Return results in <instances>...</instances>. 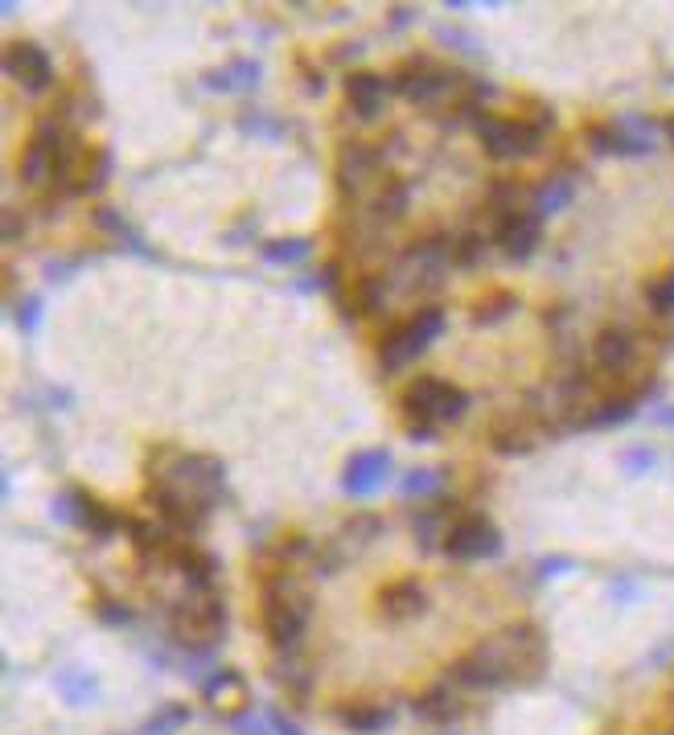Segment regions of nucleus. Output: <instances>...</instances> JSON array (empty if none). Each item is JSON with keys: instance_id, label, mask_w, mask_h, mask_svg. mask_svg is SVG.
I'll return each mask as SVG.
<instances>
[{"instance_id": "obj_1", "label": "nucleus", "mask_w": 674, "mask_h": 735, "mask_svg": "<svg viewBox=\"0 0 674 735\" xmlns=\"http://www.w3.org/2000/svg\"><path fill=\"white\" fill-rule=\"evenodd\" d=\"M547 666V641L535 625H510L494 641L477 645L453 666V686L465 690H502L518 682H535Z\"/></svg>"}, {"instance_id": "obj_2", "label": "nucleus", "mask_w": 674, "mask_h": 735, "mask_svg": "<svg viewBox=\"0 0 674 735\" xmlns=\"http://www.w3.org/2000/svg\"><path fill=\"white\" fill-rule=\"evenodd\" d=\"M222 481H227V469L214 456H194V452H177V448H153V456H148V485L177 493L202 514L218 506Z\"/></svg>"}, {"instance_id": "obj_3", "label": "nucleus", "mask_w": 674, "mask_h": 735, "mask_svg": "<svg viewBox=\"0 0 674 735\" xmlns=\"http://www.w3.org/2000/svg\"><path fill=\"white\" fill-rule=\"evenodd\" d=\"M259 604H264V633L276 645V653H301L309 616H313V596L296 588V579L288 571H272L264 575Z\"/></svg>"}, {"instance_id": "obj_4", "label": "nucleus", "mask_w": 674, "mask_h": 735, "mask_svg": "<svg viewBox=\"0 0 674 735\" xmlns=\"http://www.w3.org/2000/svg\"><path fill=\"white\" fill-rule=\"evenodd\" d=\"M169 629L177 637V645L194 649V653H206L218 645V637L227 633V604H222L218 592H185L173 612H169Z\"/></svg>"}, {"instance_id": "obj_5", "label": "nucleus", "mask_w": 674, "mask_h": 735, "mask_svg": "<svg viewBox=\"0 0 674 735\" xmlns=\"http://www.w3.org/2000/svg\"><path fill=\"white\" fill-rule=\"evenodd\" d=\"M440 333H444V313H440V308H436V304L416 308V313H411L407 321H399L395 329L383 333V341H379V362H383V370H403L407 362H416Z\"/></svg>"}, {"instance_id": "obj_6", "label": "nucleus", "mask_w": 674, "mask_h": 735, "mask_svg": "<svg viewBox=\"0 0 674 735\" xmlns=\"http://www.w3.org/2000/svg\"><path fill=\"white\" fill-rule=\"evenodd\" d=\"M465 87H469L465 74L444 70V66L424 62V58L407 62V66H399V70L391 74V91L403 95V99H411V103H424V107H436V103L457 99Z\"/></svg>"}, {"instance_id": "obj_7", "label": "nucleus", "mask_w": 674, "mask_h": 735, "mask_svg": "<svg viewBox=\"0 0 674 735\" xmlns=\"http://www.w3.org/2000/svg\"><path fill=\"white\" fill-rule=\"evenodd\" d=\"M399 403H403V411L411 419H424V423H432V428H436V423H457L469 411V395L461 391V386L444 382V378H432V374L411 382L407 391L399 395Z\"/></svg>"}, {"instance_id": "obj_8", "label": "nucleus", "mask_w": 674, "mask_h": 735, "mask_svg": "<svg viewBox=\"0 0 674 735\" xmlns=\"http://www.w3.org/2000/svg\"><path fill=\"white\" fill-rule=\"evenodd\" d=\"M383 152L366 144V140H350L337 152V189L342 198H370L383 181Z\"/></svg>"}, {"instance_id": "obj_9", "label": "nucleus", "mask_w": 674, "mask_h": 735, "mask_svg": "<svg viewBox=\"0 0 674 735\" xmlns=\"http://www.w3.org/2000/svg\"><path fill=\"white\" fill-rule=\"evenodd\" d=\"M477 140L498 161L535 157V152L543 148V132H535L522 120H498V115H477Z\"/></svg>"}, {"instance_id": "obj_10", "label": "nucleus", "mask_w": 674, "mask_h": 735, "mask_svg": "<svg viewBox=\"0 0 674 735\" xmlns=\"http://www.w3.org/2000/svg\"><path fill=\"white\" fill-rule=\"evenodd\" d=\"M502 551V534L490 518L481 514H469V518H457L444 534V555L448 559H461V563H473V559H490Z\"/></svg>"}, {"instance_id": "obj_11", "label": "nucleus", "mask_w": 674, "mask_h": 735, "mask_svg": "<svg viewBox=\"0 0 674 735\" xmlns=\"http://www.w3.org/2000/svg\"><path fill=\"white\" fill-rule=\"evenodd\" d=\"M54 518H58V522H70V526H83L87 534L99 538V543H107V538L120 530V518L111 514L103 501H95L91 493H83V489H66V493L54 501Z\"/></svg>"}, {"instance_id": "obj_12", "label": "nucleus", "mask_w": 674, "mask_h": 735, "mask_svg": "<svg viewBox=\"0 0 674 735\" xmlns=\"http://www.w3.org/2000/svg\"><path fill=\"white\" fill-rule=\"evenodd\" d=\"M654 128L646 120H613V124H592L588 144L605 157H646L654 148Z\"/></svg>"}, {"instance_id": "obj_13", "label": "nucleus", "mask_w": 674, "mask_h": 735, "mask_svg": "<svg viewBox=\"0 0 674 735\" xmlns=\"http://www.w3.org/2000/svg\"><path fill=\"white\" fill-rule=\"evenodd\" d=\"M62 136H66L62 120H42V124H37L33 140H29L25 152H21V181H25V185L37 189V185L54 181V165H58V144H62Z\"/></svg>"}, {"instance_id": "obj_14", "label": "nucleus", "mask_w": 674, "mask_h": 735, "mask_svg": "<svg viewBox=\"0 0 674 735\" xmlns=\"http://www.w3.org/2000/svg\"><path fill=\"white\" fill-rule=\"evenodd\" d=\"M638 358H642V341H638V333L625 329V325H609V329L596 333V341H592V362H596V370H601V374L621 378V374H629L633 366H638Z\"/></svg>"}, {"instance_id": "obj_15", "label": "nucleus", "mask_w": 674, "mask_h": 735, "mask_svg": "<svg viewBox=\"0 0 674 735\" xmlns=\"http://www.w3.org/2000/svg\"><path fill=\"white\" fill-rule=\"evenodd\" d=\"M5 74L17 83V87H25V91H46L50 83H54V66H50V54L42 50V46H33V42H13V46H5Z\"/></svg>"}, {"instance_id": "obj_16", "label": "nucleus", "mask_w": 674, "mask_h": 735, "mask_svg": "<svg viewBox=\"0 0 674 735\" xmlns=\"http://www.w3.org/2000/svg\"><path fill=\"white\" fill-rule=\"evenodd\" d=\"M543 239V218L535 210H510L494 218V243L510 259H527Z\"/></svg>"}, {"instance_id": "obj_17", "label": "nucleus", "mask_w": 674, "mask_h": 735, "mask_svg": "<svg viewBox=\"0 0 674 735\" xmlns=\"http://www.w3.org/2000/svg\"><path fill=\"white\" fill-rule=\"evenodd\" d=\"M387 477H391V448H366L350 456L346 473H342V489L350 497H370L383 489Z\"/></svg>"}, {"instance_id": "obj_18", "label": "nucleus", "mask_w": 674, "mask_h": 735, "mask_svg": "<svg viewBox=\"0 0 674 735\" xmlns=\"http://www.w3.org/2000/svg\"><path fill=\"white\" fill-rule=\"evenodd\" d=\"M346 103L358 120H379L383 115V103H387V79L383 74H370V70H350L346 74Z\"/></svg>"}, {"instance_id": "obj_19", "label": "nucleus", "mask_w": 674, "mask_h": 735, "mask_svg": "<svg viewBox=\"0 0 674 735\" xmlns=\"http://www.w3.org/2000/svg\"><path fill=\"white\" fill-rule=\"evenodd\" d=\"M379 604H383L387 621H411V616H420L428 608V592L420 579H395V584L383 588Z\"/></svg>"}, {"instance_id": "obj_20", "label": "nucleus", "mask_w": 674, "mask_h": 735, "mask_svg": "<svg viewBox=\"0 0 674 735\" xmlns=\"http://www.w3.org/2000/svg\"><path fill=\"white\" fill-rule=\"evenodd\" d=\"M169 563L185 575V584H190L194 592H214V575H218V563L202 551V547H194V543H185V547H173L169 551Z\"/></svg>"}, {"instance_id": "obj_21", "label": "nucleus", "mask_w": 674, "mask_h": 735, "mask_svg": "<svg viewBox=\"0 0 674 735\" xmlns=\"http://www.w3.org/2000/svg\"><path fill=\"white\" fill-rule=\"evenodd\" d=\"M407 202H411L407 181L387 173V177L379 181V189L370 193V218H374V222H399V218L407 214Z\"/></svg>"}, {"instance_id": "obj_22", "label": "nucleus", "mask_w": 674, "mask_h": 735, "mask_svg": "<svg viewBox=\"0 0 674 735\" xmlns=\"http://www.w3.org/2000/svg\"><path fill=\"white\" fill-rule=\"evenodd\" d=\"M202 83L210 91H251L259 83V62L255 58H235V62L218 66V70H206Z\"/></svg>"}, {"instance_id": "obj_23", "label": "nucleus", "mask_w": 674, "mask_h": 735, "mask_svg": "<svg viewBox=\"0 0 674 735\" xmlns=\"http://www.w3.org/2000/svg\"><path fill=\"white\" fill-rule=\"evenodd\" d=\"M633 415H638V395H613L592 403L580 415V428H617V423H629Z\"/></svg>"}, {"instance_id": "obj_24", "label": "nucleus", "mask_w": 674, "mask_h": 735, "mask_svg": "<svg viewBox=\"0 0 674 735\" xmlns=\"http://www.w3.org/2000/svg\"><path fill=\"white\" fill-rule=\"evenodd\" d=\"M572 198H576V181H572L568 173H555V177H547V181L535 189L531 210H535L539 218H551V214H559L564 206H572Z\"/></svg>"}, {"instance_id": "obj_25", "label": "nucleus", "mask_w": 674, "mask_h": 735, "mask_svg": "<svg viewBox=\"0 0 674 735\" xmlns=\"http://www.w3.org/2000/svg\"><path fill=\"white\" fill-rule=\"evenodd\" d=\"M272 674H276V682L292 694V699H309V690H313V670L305 666L301 653H280L276 666H272Z\"/></svg>"}, {"instance_id": "obj_26", "label": "nucleus", "mask_w": 674, "mask_h": 735, "mask_svg": "<svg viewBox=\"0 0 674 735\" xmlns=\"http://www.w3.org/2000/svg\"><path fill=\"white\" fill-rule=\"evenodd\" d=\"M416 711H420V719H432V723H448V719H457V715H461V703H457L453 682H440V686L424 690V694H420V703H416Z\"/></svg>"}, {"instance_id": "obj_27", "label": "nucleus", "mask_w": 674, "mask_h": 735, "mask_svg": "<svg viewBox=\"0 0 674 735\" xmlns=\"http://www.w3.org/2000/svg\"><path fill=\"white\" fill-rule=\"evenodd\" d=\"M391 707H379V703H358V707H346L342 711V723L350 727V731H358V735H374V731H383V727H391Z\"/></svg>"}, {"instance_id": "obj_28", "label": "nucleus", "mask_w": 674, "mask_h": 735, "mask_svg": "<svg viewBox=\"0 0 674 735\" xmlns=\"http://www.w3.org/2000/svg\"><path fill=\"white\" fill-rule=\"evenodd\" d=\"M387 304V284L379 276H358L354 280V313L358 317H379Z\"/></svg>"}, {"instance_id": "obj_29", "label": "nucleus", "mask_w": 674, "mask_h": 735, "mask_svg": "<svg viewBox=\"0 0 674 735\" xmlns=\"http://www.w3.org/2000/svg\"><path fill=\"white\" fill-rule=\"evenodd\" d=\"M58 690H62V699H66L70 707H87L95 694H99V682H95L91 674H83V670H66V674L58 678Z\"/></svg>"}, {"instance_id": "obj_30", "label": "nucleus", "mask_w": 674, "mask_h": 735, "mask_svg": "<svg viewBox=\"0 0 674 735\" xmlns=\"http://www.w3.org/2000/svg\"><path fill=\"white\" fill-rule=\"evenodd\" d=\"M309 251H313V243H309V239H272V243L259 247L264 263H276V267H284V263H301Z\"/></svg>"}, {"instance_id": "obj_31", "label": "nucleus", "mask_w": 674, "mask_h": 735, "mask_svg": "<svg viewBox=\"0 0 674 735\" xmlns=\"http://www.w3.org/2000/svg\"><path fill=\"white\" fill-rule=\"evenodd\" d=\"M518 308V296H510V292H494V296H485L481 304H477V313H473V321L477 325H498V321H506L510 313Z\"/></svg>"}, {"instance_id": "obj_32", "label": "nucleus", "mask_w": 674, "mask_h": 735, "mask_svg": "<svg viewBox=\"0 0 674 735\" xmlns=\"http://www.w3.org/2000/svg\"><path fill=\"white\" fill-rule=\"evenodd\" d=\"M107 173H111V152L107 148H91V161H87L83 181H79V198H83V193H99L107 185Z\"/></svg>"}, {"instance_id": "obj_33", "label": "nucleus", "mask_w": 674, "mask_h": 735, "mask_svg": "<svg viewBox=\"0 0 674 735\" xmlns=\"http://www.w3.org/2000/svg\"><path fill=\"white\" fill-rule=\"evenodd\" d=\"M646 304H650L654 317H674V272L646 284Z\"/></svg>"}, {"instance_id": "obj_34", "label": "nucleus", "mask_w": 674, "mask_h": 735, "mask_svg": "<svg viewBox=\"0 0 674 735\" xmlns=\"http://www.w3.org/2000/svg\"><path fill=\"white\" fill-rule=\"evenodd\" d=\"M202 694H206V703H222L227 694H243V678H239L235 670H214V674L202 682Z\"/></svg>"}, {"instance_id": "obj_35", "label": "nucleus", "mask_w": 674, "mask_h": 735, "mask_svg": "<svg viewBox=\"0 0 674 735\" xmlns=\"http://www.w3.org/2000/svg\"><path fill=\"white\" fill-rule=\"evenodd\" d=\"M440 485H444V473H440V469H411V473L399 481V493H403V497H420V493L428 497V493H436Z\"/></svg>"}, {"instance_id": "obj_36", "label": "nucleus", "mask_w": 674, "mask_h": 735, "mask_svg": "<svg viewBox=\"0 0 674 735\" xmlns=\"http://www.w3.org/2000/svg\"><path fill=\"white\" fill-rule=\"evenodd\" d=\"M490 444H494L502 456H518V452H531V432L506 428V423H498V428L490 432Z\"/></svg>"}, {"instance_id": "obj_37", "label": "nucleus", "mask_w": 674, "mask_h": 735, "mask_svg": "<svg viewBox=\"0 0 674 735\" xmlns=\"http://www.w3.org/2000/svg\"><path fill=\"white\" fill-rule=\"evenodd\" d=\"M411 530H416V538H420V547L428 551V547H436V538L444 543V510H428V514H416V522H411Z\"/></svg>"}, {"instance_id": "obj_38", "label": "nucleus", "mask_w": 674, "mask_h": 735, "mask_svg": "<svg viewBox=\"0 0 674 735\" xmlns=\"http://www.w3.org/2000/svg\"><path fill=\"white\" fill-rule=\"evenodd\" d=\"M481 255H485V235H457L453 239V263L457 267H473V263H481Z\"/></svg>"}, {"instance_id": "obj_39", "label": "nucleus", "mask_w": 674, "mask_h": 735, "mask_svg": "<svg viewBox=\"0 0 674 735\" xmlns=\"http://www.w3.org/2000/svg\"><path fill=\"white\" fill-rule=\"evenodd\" d=\"M185 719H190V711L173 703V707H165L161 715H153V719L144 723V735H173L177 727H185Z\"/></svg>"}, {"instance_id": "obj_40", "label": "nucleus", "mask_w": 674, "mask_h": 735, "mask_svg": "<svg viewBox=\"0 0 674 735\" xmlns=\"http://www.w3.org/2000/svg\"><path fill=\"white\" fill-rule=\"evenodd\" d=\"M342 534H346V538H358V543H370V538L383 534V522L374 518V514H354V518L342 526Z\"/></svg>"}, {"instance_id": "obj_41", "label": "nucleus", "mask_w": 674, "mask_h": 735, "mask_svg": "<svg viewBox=\"0 0 674 735\" xmlns=\"http://www.w3.org/2000/svg\"><path fill=\"white\" fill-rule=\"evenodd\" d=\"M239 128L251 132V136H284V128L272 124L264 111H243V115H239Z\"/></svg>"}, {"instance_id": "obj_42", "label": "nucleus", "mask_w": 674, "mask_h": 735, "mask_svg": "<svg viewBox=\"0 0 674 735\" xmlns=\"http://www.w3.org/2000/svg\"><path fill=\"white\" fill-rule=\"evenodd\" d=\"M17 325H21V333H37V325H42V300L25 296L17 304Z\"/></svg>"}, {"instance_id": "obj_43", "label": "nucleus", "mask_w": 674, "mask_h": 735, "mask_svg": "<svg viewBox=\"0 0 674 735\" xmlns=\"http://www.w3.org/2000/svg\"><path fill=\"white\" fill-rule=\"evenodd\" d=\"M654 460H658V456H654L650 448H633V452L621 456V469H625L629 477H642L646 469H654Z\"/></svg>"}, {"instance_id": "obj_44", "label": "nucleus", "mask_w": 674, "mask_h": 735, "mask_svg": "<svg viewBox=\"0 0 674 735\" xmlns=\"http://www.w3.org/2000/svg\"><path fill=\"white\" fill-rule=\"evenodd\" d=\"M99 621H107V625H132V608H124L120 600H99Z\"/></svg>"}, {"instance_id": "obj_45", "label": "nucleus", "mask_w": 674, "mask_h": 735, "mask_svg": "<svg viewBox=\"0 0 674 735\" xmlns=\"http://www.w3.org/2000/svg\"><path fill=\"white\" fill-rule=\"evenodd\" d=\"M572 567H576V563H572L568 555H551V559H543V563L535 567V575H539V579H551V575H559V571H572Z\"/></svg>"}, {"instance_id": "obj_46", "label": "nucleus", "mask_w": 674, "mask_h": 735, "mask_svg": "<svg viewBox=\"0 0 674 735\" xmlns=\"http://www.w3.org/2000/svg\"><path fill=\"white\" fill-rule=\"evenodd\" d=\"M268 727H272V731H276V735H305V731H301V727H296V723H292V719H288V715H284V711H276V707H272V711H268Z\"/></svg>"}, {"instance_id": "obj_47", "label": "nucleus", "mask_w": 674, "mask_h": 735, "mask_svg": "<svg viewBox=\"0 0 674 735\" xmlns=\"http://www.w3.org/2000/svg\"><path fill=\"white\" fill-rule=\"evenodd\" d=\"M235 727H239L243 735H272V727H268V723H259V719H251V715L235 719Z\"/></svg>"}, {"instance_id": "obj_48", "label": "nucleus", "mask_w": 674, "mask_h": 735, "mask_svg": "<svg viewBox=\"0 0 674 735\" xmlns=\"http://www.w3.org/2000/svg\"><path fill=\"white\" fill-rule=\"evenodd\" d=\"M21 235V218H17V210H5V243H13Z\"/></svg>"}, {"instance_id": "obj_49", "label": "nucleus", "mask_w": 674, "mask_h": 735, "mask_svg": "<svg viewBox=\"0 0 674 735\" xmlns=\"http://www.w3.org/2000/svg\"><path fill=\"white\" fill-rule=\"evenodd\" d=\"M411 17H416V9H407V5H399V9H391V25H395V29H403V25H411Z\"/></svg>"}, {"instance_id": "obj_50", "label": "nucleus", "mask_w": 674, "mask_h": 735, "mask_svg": "<svg viewBox=\"0 0 674 735\" xmlns=\"http://www.w3.org/2000/svg\"><path fill=\"white\" fill-rule=\"evenodd\" d=\"M407 436H411V440H432V436H436V428H432V423H411Z\"/></svg>"}, {"instance_id": "obj_51", "label": "nucleus", "mask_w": 674, "mask_h": 735, "mask_svg": "<svg viewBox=\"0 0 674 735\" xmlns=\"http://www.w3.org/2000/svg\"><path fill=\"white\" fill-rule=\"evenodd\" d=\"M354 54H362V46H337L329 58H333V62H346V58H354Z\"/></svg>"}, {"instance_id": "obj_52", "label": "nucleus", "mask_w": 674, "mask_h": 735, "mask_svg": "<svg viewBox=\"0 0 674 735\" xmlns=\"http://www.w3.org/2000/svg\"><path fill=\"white\" fill-rule=\"evenodd\" d=\"M662 132H666V136H670V144H674V115H670V120L662 124Z\"/></svg>"}, {"instance_id": "obj_53", "label": "nucleus", "mask_w": 674, "mask_h": 735, "mask_svg": "<svg viewBox=\"0 0 674 735\" xmlns=\"http://www.w3.org/2000/svg\"><path fill=\"white\" fill-rule=\"evenodd\" d=\"M662 419H666V423H674V411H666V415H662Z\"/></svg>"}]
</instances>
